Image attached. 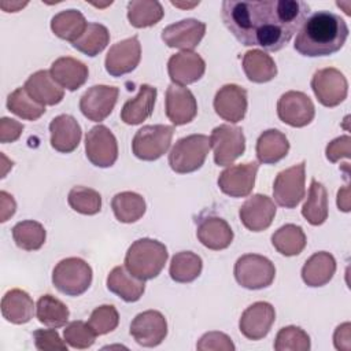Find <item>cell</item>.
<instances>
[{
    "instance_id": "7bdbcfd3",
    "label": "cell",
    "mask_w": 351,
    "mask_h": 351,
    "mask_svg": "<svg viewBox=\"0 0 351 351\" xmlns=\"http://www.w3.org/2000/svg\"><path fill=\"white\" fill-rule=\"evenodd\" d=\"M69 206L84 215H95L101 210V196L88 186H73L67 195Z\"/></svg>"
},
{
    "instance_id": "74e56055",
    "label": "cell",
    "mask_w": 351,
    "mask_h": 351,
    "mask_svg": "<svg viewBox=\"0 0 351 351\" xmlns=\"http://www.w3.org/2000/svg\"><path fill=\"white\" fill-rule=\"evenodd\" d=\"M37 319L48 328L64 326L69 321L70 311L67 306L58 298L47 293L40 296L36 306Z\"/></svg>"
},
{
    "instance_id": "30bf717a",
    "label": "cell",
    "mask_w": 351,
    "mask_h": 351,
    "mask_svg": "<svg viewBox=\"0 0 351 351\" xmlns=\"http://www.w3.org/2000/svg\"><path fill=\"white\" fill-rule=\"evenodd\" d=\"M311 89L322 106L336 107L347 97L348 82L340 70L326 67L314 73L311 78Z\"/></svg>"
},
{
    "instance_id": "d4e9b609",
    "label": "cell",
    "mask_w": 351,
    "mask_h": 351,
    "mask_svg": "<svg viewBox=\"0 0 351 351\" xmlns=\"http://www.w3.org/2000/svg\"><path fill=\"white\" fill-rule=\"evenodd\" d=\"M49 73L63 89L75 90L86 82L89 70L85 63L75 58L60 56L51 64Z\"/></svg>"
},
{
    "instance_id": "f907efd6",
    "label": "cell",
    "mask_w": 351,
    "mask_h": 351,
    "mask_svg": "<svg viewBox=\"0 0 351 351\" xmlns=\"http://www.w3.org/2000/svg\"><path fill=\"white\" fill-rule=\"evenodd\" d=\"M23 125L12 118L3 117L0 119V143L7 144V143H14L19 138L22 134Z\"/></svg>"
},
{
    "instance_id": "b9f144b4",
    "label": "cell",
    "mask_w": 351,
    "mask_h": 351,
    "mask_svg": "<svg viewBox=\"0 0 351 351\" xmlns=\"http://www.w3.org/2000/svg\"><path fill=\"white\" fill-rule=\"evenodd\" d=\"M7 108L26 121H36L45 112V106L37 103L23 86L16 88L7 97Z\"/></svg>"
},
{
    "instance_id": "52a82bcc",
    "label": "cell",
    "mask_w": 351,
    "mask_h": 351,
    "mask_svg": "<svg viewBox=\"0 0 351 351\" xmlns=\"http://www.w3.org/2000/svg\"><path fill=\"white\" fill-rule=\"evenodd\" d=\"M174 128L169 125H145L132 140V151L141 160H156L170 148Z\"/></svg>"
},
{
    "instance_id": "4fadbf2b",
    "label": "cell",
    "mask_w": 351,
    "mask_h": 351,
    "mask_svg": "<svg viewBox=\"0 0 351 351\" xmlns=\"http://www.w3.org/2000/svg\"><path fill=\"white\" fill-rule=\"evenodd\" d=\"M119 89L110 85H93L80 99V110L93 122L104 121L114 110Z\"/></svg>"
},
{
    "instance_id": "44dd1931",
    "label": "cell",
    "mask_w": 351,
    "mask_h": 351,
    "mask_svg": "<svg viewBox=\"0 0 351 351\" xmlns=\"http://www.w3.org/2000/svg\"><path fill=\"white\" fill-rule=\"evenodd\" d=\"M247 90L236 84L219 88L214 97V110L219 118L230 123L240 122L247 112Z\"/></svg>"
},
{
    "instance_id": "d6a6232c",
    "label": "cell",
    "mask_w": 351,
    "mask_h": 351,
    "mask_svg": "<svg viewBox=\"0 0 351 351\" xmlns=\"http://www.w3.org/2000/svg\"><path fill=\"white\" fill-rule=\"evenodd\" d=\"M328 192L315 178L311 180L307 199L302 207L303 218L313 226L322 225L328 219Z\"/></svg>"
},
{
    "instance_id": "603a6c76",
    "label": "cell",
    "mask_w": 351,
    "mask_h": 351,
    "mask_svg": "<svg viewBox=\"0 0 351 351\" xmlns=\"http://www.w3.org/2000/svg\"><path fill=\"white\" fill-rule=\"evenodd\" d=\"M197 240L213 251L228 248L233 241V230L230 225L221 217H200L196 228Z\"/></svg>"
},
{
    "instance_id": "277c9868",
    "label": "cell",
    "mask_w": 351,
    "mask_h": 351,
    "mask_svg": "<svg viewBox=\"0 0 351 351\" xmlns=\"http://www.w3.org/2000/svg\"><path fill=\"white\" fill-rule=\"evenodd\" d=\"M210 151V138L206 134H189L180 138L169 154V166L178 174L199 170Z\"/></svg>"
},
{
    "instance_id": "5bb4252c",
    "label": "cell",
    "mask_w": 351,
    "mask_h": 351,
    "mask_svg": "<svg viewBox=\"0 0 351 351\" xmlns=\"http://www.w3.org/2000/svg\"><path fill=\"white\" fill-rule=\"evenodd\" d=\"M258 169L255 160L229 166L219 174L218 186L230 197H245L252 192Z\"/></svg>"
},
{
    "instance_id": "cb8c5ba5",
    "label": "cell",
    "mask_w": 351,
    "mask_h": 351,
    "mask_svg": "<svg viewBox=\"0 0 351 351\" xmlns=\"http://www.w3.org/2000/svg\"><path fill=\"white\" fill-rule=\"evenodd\" d=\"M49 133L52 148L63 154L73 152L78 147L82 136L80 123L69 114L55 117L49 123Z\"/></svg>"
},
{
    "instance_id": "11a10c76",
    "label": "cell",
    "mask_w": 351,
    "mask_h": 351,
    "mask_svg": "<svg viewBox=\"0 0 351 351\" xmlns=\"http://www.w3.org/2000/svg\"><path fill=\"white\" fill-rule=\"evenodd\" d=\"M27 3H10V1H1L0 7L5 11V12H16L19 8L25 7Z\"/></svg>"
},
{
    "instance_id": "9f6ffc18",
    "label": "cell",
    "mask_w": 351,
    "mask_h": 351,
    "mask_svg": "<svg viewBox=\"0 0 351 351\" xmlns=\"http://www.w3.org/2000/svg\"><path fill=\"white\" fill-rule=\"evenodd\" d=\"M171 4L173 5H176V7H182V8H192V7H195V5H197L199 4V1H193V3H178V1H171Z\"/></svg>"
},
{
    "instance_id": "816d5d0a",
    "label": "cell",
    "mask_w": 351,
    "mask_h": 351,
    "mask_svg": "<svg viewBox=\"0 0 351 351\" xmlns=\"http://www.w3.org/2000/svg\"><path fill=\"white\" fill-rule=\"evenodd\" d=\"M333 343L337 350L348 351L351 348V335H350V322L339 325L333 335Z\"/></svg>"
},
{
    "instance_id": "681fc988",
    "label": "cell",
    "mask_w": 351,
    "mask_h": 351,
    "mask_svg": "<svg viewBox=\"0 0 351 351\" xmlns=\"http://www.w3.org/2000/svg\"><path fill=\"white\" fill-rule=\"evenodd\" d=\"M350 151H351V138L350 136H340L335 140H332L325 149L326 158L329 162L336 163L343 158H350Z\"/></svg>"
},
{
    "instance_id": "7402d4cb",
    "label": "cell",
    "mask_w": 351,
    "mask_h": 351,
    "mask_svg": "<svg viewBox=\"0 0 351 351\" xmlns=\"http://www.w3.org/2000/svg\"><path fill=\"white\" fill-rule=\"evenodd\" d=\"M206 71L203 58L193 51H181L170 56L167 73L173 84L185 86L199 81Z\"/></svg>"
},
{
    "instance_id": "f5cc1de1",
    "label": "cell",
    "mask_w": 351,
    "mask_h": 351,
    "mask_svg": "<svg viewBox=\"0 0 351 351\" xmlns=\"http://www.w3.org/2000/svg\"><path fill=\"white\" fill-rule=\"evenodd\" d=\"M0 207H1L0 221L5 222L10 217H12L15 214V210H16V203L14 200V196L5 191H1L0 192Z\"/></svg>"
},
{
    "instance_id": "8d00e7d4",
    "label": "cell",
    "mask_w": 351,
    "mask_h": 351,
    "mask_svg": "<svg viewBox=\"0 0 351 351\" xmlns=\"http://www.w3.org/2000/svg\"><path fill=\"white\" fill-rule=\"evenodd\" d=\"M203 269L202 258L192 251L177 252L170 262L169 274L173 281L186 284L196 280Z\"/></svg>"
},
{
    "instance_id": "c3c4849f",
    "label": "cell",
    "mask_w": 351,
    "mask_h": 351,
    "mask_svg": "<svg viewBox=\"0 0 351 351\" xmlns=\"http://www.w3.org/2000/svg\"><path fill=\"white\" fill-rule=\"evenodd\" d=\"M196 348L199 351H210V350H214V351H233L236 347L232 341V339L222 333V332H217V330H213V332H207L204 333L200 340L197 341L196 344Z\"/></svg>"
},
{
    "instance_id": "8992f818",
    "label": "cell",
    "mask_w": 351,
    "mask_h": 351,
    "mask_svg": "<svg viewBox=\"0 0 351 351\" xmlns=\"http://www.w3.org/2000/svg\"><path fill=\"white\" fill-rule=\"evenodd\" d=\"M234 278L247 289H262L274 281L276 267L270 259L259 254L241 255L234 263Z\"/></svg>"
},
{
    "instance_id": "4316f807",
    "label": "cell",
    "mask_w": 351,
    "mask_h": 351,
    "mask_svg": "<svg viewBox=\"0 0 351 351\" xmlns=\"http://www.w3.org/2000/svg\"><path fill=\"white\" fill-rule=\"evenodd\" d=\"M156 88L148 84L140 85V90L136 97L129 99L122 110L121 119L126 125H140L145 119H148L154 111L155 100H156Z\"/></svg>"
},
{
    "instance_id": "ab89813d",
    "label": "cell",
    "mask_w": 351,
    "mask_h": 351,
    "mask_svg": "<svg viewBox=\"0 0 351 351\" xmlns=\"http://www.w3.org/2000/svg\"><path fill=\"white\" fill-rule=\"evenodd\" d=\"M110 43V33L108 29L96 22H88V26L85 32L81 34L78 40L71 43L73 48L77 51L88 55V56H96L99 55Z\"/></svg>"
},
{
    "instance_id": "83f0119b",
    "label": "cell",
    "mask_w": 351,
    "mask_h": 351,
    "mask_svg": "<svg viewBox=\"0 0 351 351\" xmlns=\"http://www.w3.org/2000/svg\"><path fill=\"white\" fill-rule=\"evenodd\" d=\"M107 288L122 300L133 303L143 296L145 282L129 273L125 266H115L107 276Z\"/></svg>"
},
{
    "instance_id": "9a60e30c",
    "label": "cell",
    "mask_w": 351,
    "mask_h": 351,
    "mask_svg": "<svg viewBox=\"0 0 351 351\" xmlns=\"http://www.w3.org/2000/svg\"><path fill=\"white\" fill-rule=\"evenodd\" d=\"M130 335L143 347H156L167 336V321L160 311H143L133 318Z\"/></svg>"
},
{
    "instance_id": "9c48e42d",
    "label": "cell",
    "mask_w": 351,
    "mask_h": 351,
    "mask_svg": "<svg viewBox=\"0 0 351 351\" xmlns=\"http://www.w3.org/2000/svg\"><path fill=\"white\" fill-rule=\"evenodd\" d=\"M306 162L280 171L273 182V197L285 208H295L306 195Z\"/></svg>"
},
{
    "instance_id": "836d02e7",
    "label": "cell",
    "mask_w": 351,
    "mask_h": 351,
    "mask_svg": "<svg viewBox=\"0 0 351 351\" xmlns=\"http://www.w3.org/2000/svg\"><path fill=\"white\" fill-rule=\"evenodd\" d=\"M86 26L88 22L82 12L73 8L60 11L51 19V30L53 32V34L70 43L78 40L85 32Z\"/></svg>"
},
{
    "instance_id": "4dcf8cb0",
    "label": "cell",
    "mask_w": 351,
    "mask_h": 351,
    "mask_svg": "<svg viewBox=\"0 0 351 351\" xmlns=\"http://www.w3.org/2000/svg\"><path fill=\"white\" fill-rule=\"evenodd\" d=\"M289 141L287 136L277 129H267L256 140V158L261 163L274 165L287 156Z\"/></svg>"
},
{
    "instance_id": "3957f363",
    "label": "cell",
    "mask_w": 351,
    "mask_h": 351,
    "mask_svg": "<svg viewBox=\"0 0 351 351\" xmlns=\"http://www.w3.org/2000/svg\"><path fill=\"white\" fill-rule=\"evenodd\" d=\"M169 258L163 243L143 237L132 243L125 255V267L140 280H152L159 276Z\"/></svg>"
},
{
    "instance_id": "2e32d148",
    "label": "cell",
    "mask_w": 351,
    "mask_h": 351,
    "mask_svg": "<svg viewBox=\"0 0 351 351\" xmlns=\"http://www.w3.org/2000/svg\"><path fill=\"white\" fill-rule=\"evenodd\" d=\"M141 59V44L137 36L125 38L111 45L106 55L104 66L110 75L121 77L133 71Z\"/></svg>"
},
{
    "instance_id": "8fae6325",
    "label": "cell",
    "mask_w": 351,
    "mask_h": 351,
    "mask_svg": "<svg viewBox=\"0 0 351 351\" xmlns=\"http://www.w3.org/2000/svg\"><path fill=\"white\" fill-rule=\"evenodd\" d=\"M88 160L97 167H110L118 159V143L114 133L104 125L93 126L85 137Z\"/></svg>"
},
{
    "instance_id": "e0dca14e",
    "label": "cell",
    "mask_w": 351,
    "mask_h": 351,
    "mask_svg": "<svg viewBox=\"0 0 351 351\" xmlns=\"http://www.w3.org/2000/svg\"><path fill=\"white\" fill-rule=\"evenodd\" d=\"M274 321V307L267 302H255L243 311L239 329L247 339L261 340L270 332Z\"/></svg>"
},
{
    "instance_id": "7a4b0ae2",
    "label": "cell",
    "mask_w": 351,
    "mask_h": 351,
    "mask_svg": "<svg viewBox=\"0 0 351 351\" xmlns=\"http://www.w3.org/2000/svg\"><path fill=\"white\" fill-rule=\"evenodd\" d=\"M347 37L346 21L335 12L322 10L306 18L293 47L303 56H329L343 48Z\"/></svg>"
},
{
    "instance_id": "ee69618b",
    "label": "cell",
    "mask_w": 351,
    "mask_h": 351,
    "mask_svg": "<svg viewBox=\"0 0 351 351\" xmlns=\"http://www.w3.org/2000/svg\"><path fill=\"white\" fill-rule=\"evenodd\" d=\"M310 347V336L295 325L281 328L274 340L276 351H308Z\"/></svg>"
},
{
    "instance_id": "f546056e",
    "label": "cell",
    "mask_w": 351,
    "mask_h": 351,
    "mask_svg": "<svg viewBox=\"0 0 351 351\" xmlns=\"http://www.w3.org/2000/svg\"><path fill=\"white\" fill-rule=\"evenodd\" d=\"M336 271V261L332 254L319 251L313 254L302 267V278L308 287L326 285Z\"/></svg>"
},
{
    "instance_id": "ba28073f",
    "label": "cell",
    "mask_w": 351,
    "mask_h": 351,
    "mask_svg": "<svg viewBox=\"0 0 351 351\" xmlns=\"http://www.w3.org/2000/svg\"><path fill=\"white\" fill-rule=\"evenodd\" d=\"M210 148H213L217 166H230L245 151L243 129L228 123L214 128L210 136Z\"/></svg>"
},
{
    "instance_id": "d590c367",
    "label": "cell",
    "mask_w": 351,
    "mask_h": 351,
    "mask_svg": "<svg viewBox=\"0 0 351 351\" xmlns=\"http://www.w3.org/2000/svg\"><path fill=\"white\" fill-rule=\"evenodd\" d=\"M307 239L303 229L295 223H287L271 234L273 247L285 256L299 255L306 247Z\"/></svg>"
},
{
    "instance_id": "6da1fadb",
    "label": "cell",
    "mask_w": 351,
    "mask_h": 351,
    "mask_svg": "<svg viewBox=\"0 0 351 351\" xmlns=\"http://www.w3.org/2000/svg\"><path fill=\"white\" fill-rule=\"evenodd\" d=\"M308 15V4L300 0L222 1V21L234 38L270 52L282 49Z\"/></svg>"
},
{
    "instance_id": "f35d334b",
    "label": "cell",
    "mask_w": 351,
    "mask_h": 351,
    "mask_svg": "<svg viewBox=\"0 0 351 351\" xmlns=\"http://www.w3.org/2000/svg\"><path fill=\"white\" fill-rule=\"evenodd\" d=\"M163 14V7L156 0H132L128 3V19L137 29L156 25Z\"/></svg>"
},
{
    "instance_id": "ac0fdd59",
    "label": "cell",
    "mask_w": 351,
    "mask_h": 351,
    "mask_svg": "<svg viewBox=\"0 0 351 351\" xmlns=\"http://www.w3.org/2000/svg\"><path fill=\"white\" fill-rule=\"evenodd\" d=\"M276 211V204L269 196L255 193L241 204L239 217L248 230L262 232L271 225Z\"/></svg>"
},
{
    "instance_id": "ffe728a7",
    "label": "cell",
    "mask_w": 351,
    "mask_h": 351,
    "mask_svg": "<svg viewBox=\"0 0 351 351\" xmlns=\"http://www.w3.org/2000/svg\"><path fill=\"white\" fill-rule=\"evenodd\" d=\"M206 33V25L195 18H186L166 26L162 30V40L170 48L192 51L199 45Z\"/></svg>"
},
{
    "instance_id": "f6af8a7d",
    "label": "cell",
    "mask_w": 351,
    "mask_h": 351,
    "mask_svg": "<svg viewBox=\"0 0 351 351\" xmlns=\"http://www.w3.org/2000/svg\"><path fill=\"white\" fill-rule=\"evenodd\" d=\"M88 324L97 336L107 335L117 329L119 324V314L112 304H101L92 311Z\"/></svg>"
},
{
    "instance_id": "60d3db41",
    "label": "cell",
    "mask_w": 351,
    "mask_h": 351,
    "mask_svg": "<svg viewBox=\"0 0 351 351\" xmlns=\"http://www.w3.org/2000/svg\"><path fill=\"white\" fill-rule=\"evenodd\" d=\"M47 232L44 226L33 219L18 222L12 228V239L15 244L25 251H37L45 243Z\"/></svg>"
},
{
    "instance_id": "db71d44e",
    "label": "cell",
    "mask_w": 351,
    "mask_h": 351,
    "mask_svg": "<svg viewBox=\"0 0 351 351\" xmlns=\"http://www.w3.org/2000/svg\"><path fill=\"white\" fill-rule=\"evenodd\" d=\"M350 189H348V185H346L344 188L339 189L337 192V207L339 210L347 213L350 211Z\"/></svg>"
},
{
    "instance_id": "484cf974",
    "label": "cell",
    "mask_w": 351,
    "mask_h": 351,
    "mask_svg": "<svg viewBox=\"0 0 351 351\" xmlns=\"http://www.w3.org/2000/svg\"><path fill=\"white\" fill-rule=\"evenodd\" d=\"M26 92L43 106H55L62 101L64 96L63 88L52 78L47 70H38L33 73L25 82Z\"/></svg>"
},
{
    "instance_id": "7c38bea8",
    "label": "cell",
    "mask_w": 351,
    "mask_h": 351,
    "mask_svg": "<svg viewBox=\"0 0 351 351\" xmlns=\"http://www.w3.org/2000/svg\"><path fill=\"white\" fill-rule=\"evenodd\" d=\"M277 114L284 123L292 128H303L314 119L315 108L306 93L288 90L282 93L277 101Z\"/></svg>"
},
{
    "instance_id": "7dc6e473",
    "label": "cell",
    "mask_w": 351,
    "mask_h": 351,
    "mask_svg": "<svg viewBox=\"0 0 351 351\" xmlns=\"http://www.w3.org/2000/svg\"><path fill=\"white\" fill-rule=\"evenodd\" d=\"M36 348L40 351H66L67 343L63 341L55 328L37 329L33 333Z\"/></svg>"
},
{
    "instance_id": "f1b7e54d",
    "label": "cell",
    "mask_w": 351,
    "mask_h": 351,
    "mask_svg": "<svg viewBox=\"0 0 351 351\" xmlns=\"http://www.w3.org/2000/svg\"><path fill=\"white\" fill-rule=\"evenodd\" d=\"M1 314L11 324H26L33 318L34 302L26 291L10 289L1 299Z\"/></svg>"
},
{
    "instance_id": "1f68e13d",
    "label": "cell",
    "mask_w": 351,
    "mask_h": 351,
    "mask_svg": "<svg viewBox=\"0 0 351 351\" xmlns=\"http://www.w3.org/2000/svg\"><path fill=\"white\" fill-rule=\"evenodd\" d=\"M243 70L247 78L255 84L269 82L277 75L276 62L261 49H251L244 53Z\"/></svg>"
},
{
    "instance_id": "d6986e66",
    "label": "cell",
    "mask_w": 351,
    "mask_h": 351,
    "mask_svg": "<svg viewBox=\"0 0 351 351\" xmlns=\"http://www.w3.org/2000/svg\"><path fill=\"white\" fill-rule=\"evenodd\" d=\"M165 110L169 121L176 126H181L193 121L197 114V103L188 88L170 84L166 89Z\"/></svg>"
},
{
    "instance_id": "e575fe53",
    "label": "cell",
    "mask_w": 351,
    "mask_h": 351,
    "mask_svg": "<svg viewBox=\"0 0 351 351\" xmlns=\"http://www.w3.org/2000/svg\"><path fill=\"white\" fill-rule=\"evenodd\" d=\"M115 218L122 223H133L145 213V200L141 195L130 191L117 193L111 200Z\"/></svg>"
},
{
    "instance_id": "5b68a950",
    "label": "cell",
    "mask_w": 351,
    "mask_h": 351,
    "mask_svg": "<svg viewBox=\"0 0 351 351\" xmlns=\"http://www.w3.org/2000/svg\"><path fill=\"white\" fill-rule=\"evenodd\" d=\"M92 267L81 258L71 256L62 259L52 271V284L67 296L82 295L92 282Z\"/></svg>"
},
{
    "instance_id": "bcb514c9",
    "label": "cell",
    "mask_w": 351,
    "mask_h": 351,
    "mask_svg": "<svg viewBox=\"0 0 351 351\" xmlns=\"http://www.w3.org/2000/svg\"><path fill=\"white\" fill-rule=\"evenodd\" d=\"M96 333L89 326L88 322L84 321H73L69 325H66L63 330V339L64 341L73 347V348H89L93 346L96 340Z\"/></svg>"
}]
</instances>
